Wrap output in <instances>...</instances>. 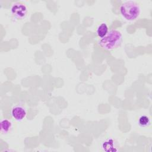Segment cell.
Wrapping results in <instances>:
<instances>
[{
    "label": "cell",
    "instance_id": "1",
    "mask_svg": "<svg viewBox=\"0 0 152 152\" xmlns=\"http://www.w3.org/2000/svg\"><path fill=\"white\" fill-rule=\"evenodd\" d=\"M122 42V33L115 29L109 30L107 34L100 39L99 45L106 50H112L121 46Z\"/></svg>",
    "mask_w": 152,
    "mask_h": 152
},
{
    "label": "cell",
    "instance_id": "2",
    "mask_svg": "<svg viewBox=\"0 0 152 152\" xmlns=\"http://www.w3.org/2000/svg\"><path fill=\"white\" fill-rule=\"evenodd\" d=\"M120 12L122 17L127 21L136 20L140 15L141 8L138 3L133 1H125L120 7Z\"/></svg>",
    "mask_w": 152,
    "mask_h": 152
},
{
    "label": "cell",
    "instance_id": "3",
    "mask_svg": "<svg viewBox=\"0 0 152 152\" xmlns=\"http://www.w3.org/2000/svg\"><path fill=\"white\" fill-rule=\"evenodd\" d=\"M11 12L13 17L17 20H23L26 17L28 10L26 5L21 2L14 3L11 8Z\"/></svg>",
    "mask_w": 152,
    "mask_h": 152
},
{
    "label": "cell",
    "instance_id": "4",
    "mask_svg": "<svg viewBox=\"0 0 152 152\" xmlns=\"http://www.w3.org/2000/svg\"><path fill=\"white\" fill-rule=\"evenodd\" d=\"M11 115L12 118L17 121H23L27 115L26 109L22 106L17 105L12 107L11 110Z\"/></svg>",
    "mask_w": 152,
    "mask_h": 152
},
{
    "label": "cell",
    "instance_id": "5",
    "mask_svg": "<svg viewBox=\"0 0 152 152\" xmlns=\"http://www.w3.org/2000/svg\"><path fill=\"white\" fill-rule=\"evenodd\" d=\"M101 147L103 150L106 152H113L118 151L117 144L115 140L112 138H109L103 141L101 144Z\"/></svg>",
    "mask_w": 152,
    "mask_h": 152
},
{
    "label": "cell",
    "instance_id": "6",
    "mask_svg": "<svg viewBox=\"0 0 152 152\" xmlns=\"http://www.w3.org/2000/svg\"><path fill=\"white\" fill-rule=\"evenodd\" d=\"M0 128L1 132L2 134H7L11 131L12 124L10 120L7 119H3L1 121Z\"/></svg>",
    "mask_w": 152,
    "mask_h": 152
},
{
    "label": "cell",
    "instance_id": "7",
    "mask_svg": "<svg viewBox=\"0 0 152 152\" xmlns=\"http://www.w3.org/2000/svg\"><path fill=\"white\" fill-rule=\"evenodd\" d=\"M108 31H109V28L107 24L104 23H102L100 25H99L96 30V33L98 37L102 39L107 34Z\"/></svg>",
    "mask_w": 152,
    "mask_h": 152
},
{
    "label": "cell",
    "instance_id": "8",
    "mask_svg": "<svg viewBox=\"0 0 152 152\" xmlns=\"http://www.w3.org/2000/svg\"><path fill=\"white\" fill-rule=\"evenodd\" d=\"M138 123L141 127H147L150 125L151 121L147 115H142L139 118Z\"/></svg>",
    "mask_w": 152,
    "mask_h": 152
}]
</instances>
